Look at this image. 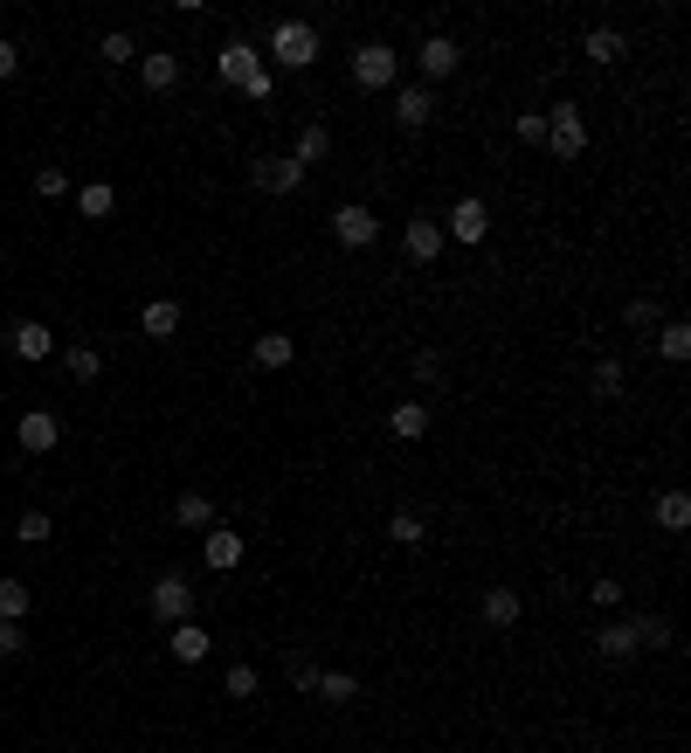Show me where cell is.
Masks as SVG:
<instances>
[{
    "label": "cell",
    "mask_w": 691,
    "mask_h": 753,
    "mask_svg": "<svg viewBox=\"0 0 691 753\" xmlns=\"http://www.w3.org/2000/svg\"><path fill=\"white\" fill-rule=\"evenodd\" d=\"M264 49H270V63H277V69H311V63H319V49H325V35L311 28L305 14H284V22H270Z\"/></svg>",
    "instance_id": "1"
},
{
    "label": "cell",
    "mask_w": 691,
    "mask_h": 753,
    "mask_svg": "<svg viewBox=\"0 0 691 753\" xmlns=\"http://www.w3.org/2000/svg\"><path fill=\"white\" fill-rule=\"evenodd\" d=\"M547 153H553V159H581V153H588V111L574 104V98H560V104L547 111Z\"/></svg>",
    "instance_id": "2"
},
{
    "label": "cell",
    "mask_w": 691,
    "mask_h": 753,
    "mask_svg": "<svg viewBox=\"0 0 691 753\" xmlns=\"http://www.w3.org/2000/svg\"><path fill=\"white\" fill-rule=\"evenodd\" d=\"M346 77H353V90H395L401 55L387 49V42H360V49H353V63H346Z\"/></svg>",
    "instance_id": "3"
},
{
    "label": "cell",
    "mask_w": 691,
    "mask_h": 753,
    "mask_svg": "<svg viewBox=\"0 0 691 753\" xmlns=\"http://www.w3.org/2000/svg\"><path fill=\"white\" fill-rule=\"evenodd\" d=\"M457 63H463V42H457V35H422V49H415V69H422V90H436V84H450V77H457Z\"/></svg>",
    "instance_id": "4"
},
{
    "label": "cell",
    "mask_w": 691,
    "mask_h": 753,
    "mask_svg": "<svg viewBox=\"0 0 691 753\" xmlns=\"http://www.w3.org/2000/svg\"><path fill=\"white\" fill-rule=\"evenodd\" d=\"M332 242H340V250H373V242H381V215H373L367 201H346V208L332 215Z\"/></svg>",
    "instance_id": "5"
},
{
    "label": "cell",
    "mask_w": 691,
    "mask_h": 753,
    "mask_svg": "<svg viewBox=\"0 0 691 753\" xmlns=\"http://www.w3.org/2000/svg\"><path fill=\"white\" fill-rule=\"evenodd\" d=\"M215 77H221V84H229L235 98H242V90H249L256 77H264V49H256V42H229V49L215 55Z\"/></svg>",
    "instance_id": "6"
},
{
    "label": "cell",
    "mask_w": 691,
    "mask_h": 753,
    "mask_svg": "<svg viewBox=\"0 0 691 753\" xmlns=\"http://www.w3.org/2000/svg\"><path fill=\"white\" fill-rule=\"evenodd\" d=\"M153 623H194V588H187V574H159L153 580Z\"/></svg>",
    "instance_id": "7"
},
{
    "label": "cell",
    "mask_w": 691,
    "mask_h": 753,
    "mask_svg": "<svg viewBox=\"0 0 691 753\" xmlns=\"http://www.w3.org/2000/svg\"><path fill=\"white\" fill-rule=\"evenodd\" d=\"M484 235H491V208H484L477 194L450 201V229H443V242H463V250H477Z\"/></svg>",
    "instance_id": "8"
},
{
    "label": "cell",
    "mask_w": 691,
    "mask_h": 753,
    "mask_svg": "<svg viewBox=\"0 0 691 753\" xmlns=\"http://www.w3.org/2000/svg\"><path fill=\"white\" fill-rule=\"evenodd\" d=\"M256 187H264L270 201H291L297 187H305V166H297L291 153H264V159H256Z\"/></svg>",
    "instance_id": "9"
},
{
    "label": "cell",
    "mask_w": 691,
    "mask_h": 753,
    "mask_svg": "<svg viewBox=\"0 0 691 753\" xmlns=\"http://www.w3.org/2000/svg\"><path fill=\"white\" fill-rule=\"evenodd\" d=\"M14 443H22V449H28V457H49V449H55V443H63V422H55V416H49V408H28V416H22V422H14Z\"/></svg>",
    "instance_id": "10"
},
{
    "label": "cell",
    "mask_w": 691,
    "mask_h": 753,
    "mask_svg": "<svg viewBox=\"0 0 691 753\" xmlns=\"http://www.w3.org/2000/svg\"><path fill=\"white\" fill-rule=\"evenodd\" d=\"M8 353H14V360H28V367L35 360H55V332L42 326V318H22V326L8 332Z\"/></svg>",
    "instance_id": "11"
},
{
    "label": "cell",
    "mask_w": 691,
    "mask_h": 753,
    "mask_svg": "<svg viewBox=\"0 0 691 753\" xmlns=\"http://www.w3.org/2000/svg\"><path fill=\"white\" fill-rule=\"evenodd\" d=\"M401 250H408V263H436L443 256V221H428V215H408V229H401Z\"/></svg>",
    "instance_id": "12"
},
{
    "label": "cell",
    "mask_w": 691,
    "mask_h": 753,
    "mask_svg": "<svg viewBox=\"0 0 691 753\" xmlns=\"http://www.w3.org/2000/svg\"><path fill=\"white\" fill-rule=\"evenodd\" d=\"M581 55H588L594 69H609V63H623V55H629V35L615 28V22H594V28L581 35Z\"/></svg>",
    "instance_id": "13"
},
{
    "label": "cell",
    "mask_w": 691,
    "mask_h": 753,
    "mask_svg": "<svg viewBox=\"0 0 691 753\" xmlns=\"http://www.w3.org/2000/svg\"><path fill=\"white\" fill-rule=\"evenodd\" d=\"M428 118H436V90H422V84L401 90V84H395V125H401V131H422Z\"/></svg>",
    "instance_id": "14"
},
{
    "label": "cell",
    "mask_w": 691,
    "mask_h": 753,
    "mask_svg": "<svg viewBox=\"0 0 691 753\" xmlns=\"http://www.w3.org/2000/svg\"><path fill=\"white\" fill-rule=\"evenodd\" d=\"M477 615H484V629H519V615H526V601H519V588H484Z\"/></svg>",
    "instance_id": "15"
},
{
    "label": "cell",
    "mask_w": 691,
    "mask_h": 753,
    "mask_svg": "<svg viewBox=\"0 0 691 753\" xmlns=\"http://www.w3.org/2000/svg\"><path fill=\"white\" fill-rule=\"evenodd\" d=\"M201 553H208V567H215V574H235L249 546H242V533H221V525H208V533H201Z\"/></svg>",
    "instance_id": "16"
},
{
    "label": "cell",
    "mask_w": 691,
    "mask_h": 753,
    "mask_svg": "<svg viewBox=\"0 0 691 753\" xmlns=\"http://www.w3.org/2000/svg\"><path fill=\"white\" fill-rule=\"evenodd\" d=\"M594 656H602V664H629V656H637V629H629V615L594 629Z\"/></svg>",
    "instance_id": "17"
},
{
    "label": "cell",
    "mask_w": 691,
    "mask_h": 753,
    "mask_svg": "<svg viewBox=\"0 0 691 753\" xmlns=\"http://www.w3.org/2000/svg\"><path fill=\"white\" fill-rule=\"evenodd\" d=\"M249 360L264 367V373H284L297 360V339L291 332H256V346H249Z\"/></svg>",
    "instance_id": "18"
},
{
    "label": "cell",
    "mask_w": 691,
    "mask_h": 753,
    "mask_svg": "<svg viewBox=\"0 0 691 753\" xmlns=\"http://www.w3.org/2000/svg\"><path fill=\"white\" fill-rule=\"evenodd\" d=\"M180 318H187V311L174 305V297H145V305H139V332H145V339H174Z\"/></svg>",
    "instance_id": "19"
},
{
    "label": "cell",
    "mask_w": 691,
    "mask_h": 753,
    "mask_svg": "<svg viewBox=\"0 0 691 753\" xmlns=\"http://www.w3.org/2000/svg\"><path fill=\"white\" fill-rule=\"evenodd\" d=\"M650 525H657V533H691V498L684 492H657L650 498Z\"/></svg>",
    "instance_id": "20"
},
{
    "label": "cell",
    "mask_w": 691,
    "mask_h": 753,
    "mask_svg": "<svg viewBox=\"0 0 691 753\" xmlns=\"http://www.w3.org/2000/svg\"><path fill=\"white\" fill-rule=\"evenodd\" d=\"M325 153H332V131H325L319 118H311V125H297V139H291V159L311 174V166H325Z\"/></svg>",
    "instance_id": "21"
},
{
    "label": "cell",
    "mask_w": 691,
    "mask_h": 753,
    "mask_svg": "<svg viewBox=\"0 0 691 753\" xmlns=\"http://www.w3.org/2000/svg\"><path fill=\"white\" fill-rule=\"evenodd\" d=\"M174 525H180V533H208V525H215V498L208 492H180Z\"/></svg>",
    "instance_id": "22"
},
{
    "label": "cell",
    "mask_w": 691,
    "mask_h": 753,
    "mask_svg": "<svg viewBox=\"0 0 691 753\" xmlns=\"http://www.w3.org/2000/svg\"><path fill=\"white\" fill-rule=\"evenodd\" d=\"M311 699H319V705H353V699H360V677H353V671H319Z\"/></svg>",
    "instance_id": "23"
},
{
    "label": "cell",
    "mask_w": 691,
    "mask_h": 753,
    "mask_svg": "<svg viewBox=\"0 0 691 753\" xmlns=\"http://www.w3.org/2000/svg\"><path fill=\"white\" fill-rule=\"evenodd\" d=\"M139 84H145V90H174V84H180V55H166V49L139 55Z\"/></svg>",
    "instance_id": "24"
},
{
    "label": "cell",
    "mask_w": 691,
    "mask_h": 753,
    "mask_svg": "<svg viewBox=\"0 0 691 753\" xmlns=\"http://www.w3.org/2000/svg\"><path fill=\"white\" fill-rule=\"evenodd\" d=\"M69 201H77V215H84V221H104L111 208H118V187H111V180H90V187H77Z\"/></svg>",
    "instance_id": "25"
},
{
    "label": "cell",
    "mask_w": 691,
    "mask_h": 753,
    "mask_svg": "<svg viewBox=\"0 0 691 753\" xmlns=\"http://www.w3.org/2000/svg\"><path fill=\"white\" fill-rule=\"evenodd\" d=\"M629 629H637V650H670L678 643V623H670V615H629Z\"/></svg>",
    "instance_id": "26"
},
{
    "label": "cell",
    "mask_w": 691,
    "mask_h": 753,
    "mask_svg": "<svg viewBox=\"0 0 691 753\" xmlns=\"http://www.w3.org/2000/svg\"><path fill=\"white\" fill-rule=\"evenodd\" d=\"M166 650H174V664H201V656H208V629H201V623H174Z\"/></svg>",
    "instance_id": "27"
},
{
    "label": "cell",
    "mask_w": 691,
    "mask_h": 753,
    "mask_svg": "<svg viewBox=\"0 0 691 753\" xmlns=\"http://www.w3.org/2000/svg\"><path fill=\"white\" fill-rule=\"evenodd\" d=\"M657 360H670V367L691 360V326H684V318H664V326H657Z\"/></svg>",
    "instance_id": "28"
},
{
    "label": "cell",
    "mask_w": 691,
    "mask_h": 753,
    "mask_svg": "<svg viewBox=\"0 0 691 753\" xmlns=\"http://www.w3.org/2000/svg\"><path fill=\"white\" fill-rule=\"evenodd\" d=\"M387 436H395V443H422L428 436V408L422 401H401L395 416H387Z\"/></svg>",
    "instance_id": "29"
},
{
    "label": "cell",
    "mask_w": 691,
    "mask_h": 753,
    "mask_svg": "<svg viewBox=\"0 0 691 753\" xmlns=\"http://www.w3.org/2000/svg\"><path fill=\"white\" fill-rule=\"evenodd\" d=\"M387 539H395V546H422L428 539V519L415 512V505H395V512H387Z\"/></svg>",
    "instance_id": "30"
},
{
    "label": "cell",
    "mask_w": 691,
    "mask_h": 753,
    "mask_svg": "<svg viewBox=\"0 0 691 753\" xmlns=\"http://www.w3.org/2000/svg\"><path fill=\"white\" fill-rule=\"evenodd\" d=\"M28 609H35L28 580H0V623H28Z\"/></svg>",
    "instance_id": "31"
},
{
    "label": "cell",
    "mask_w": 691,
    "mask_h": 753,
    "mask_svg": "<svg viewBox=\"0 0 691 753\" xmlns=\"http://www.w3.org/2000/svg\"><path fill=\"white\" fill-rule=\"evenodd\" d=\"M63 373H69V381H77V387H90V381H98V373H104L98 346H69V353H63Z\"/></svg>",
    "instance_id": "32"
},
{
    "label": "cell",
    "mask_w": 691,
    "mask_h": 753,
    "mask_svg": "<svg viewBox=\"0 0 691 753\" xmlns=\"http://www.w3.org/2000/svg\"><path fill=\"white\" fill-rule=\"evenodd\" d=\"M14 539H22V546H49V539H55L49 512H22V519H14Z\"/></svg>",
    "instance_id": "33"
},
{
    "label": "cell",
    "mask_w": 691,
    "mask_h": 753,
    "mask_svg": "<svg viewBox=\"0 0 691 753\" xmlns=\"http://www.w3.org/2000/svg\"><path fill=\"white\" fill-rule=\"evenodd\" d=\"M221 691H229V699H256V691H264V677H256V664H229Z\"/></svg>",
    "instance_id": "34"
},
{
    "label": "cell",
    "mask_w": 691,
    "mask_h": 753,
    "mask_svg": "<svg viewBox=\"0 0 691 753\" xmlns=\"http://www.w3.org/2000/svg\"><path fill=\"white\" fill-rule=\"evenodd\" d=\"M98 55H104V63H132V55H139V42H132L125 28H111V35H98Z\"/></svg>",
    "instance_id": "35"
},
{
    "label": "cell",
    "mask_w": 691,
    "mask_h": 753,
    "mask_svg": "<svg viewBox=\"0 0 691 753\" xmlns=\"http://www.w3.org/2000/svg\"><path fill=\"white\" fill-rule=\"evenodd\" d=\"M35 194H42V201H69L77 187H69V174H63V166H42V174H35Z\"/></svg>",
    "instance_id": "36"
},
{
    "label": "cell",
    "mask_w": 691,
    "mask_h": 753,
    "mask_svg": "<svg viewBox=\"0 0 691 753\" xmlns=\"http://www.w3.org/2000/svg\"><path fill=\"white\" fill-rule=\"evenodd\" d=\"M512 131H519V145H547V111H519Z\"/></svg>",
    "instance_id": "37"
},
{
    "label": "cell",
    "mask_w": 691,
    "mask_h": 753,
    "mask_svg": "<svg viewBox=\"0 0 691 753\" xmlns=\"http://www.w3.org/2000/svg\"><path fill=\"white\" fill-rule=\"evenodd\" d=\"M594 394H602V401L623 394V360H594Z\"/></svg>",
    "instance_id": "38"
},
{
    "label": "cell",
    "mask_w": 691,
    "mask_h": 753,
    "mask_svg": "<svg viewBox=\"0 0 691 753\" xmlns=\"http://www.w3.org/2000/svg\"><path fill=\"white\" fill-rule=\"evenodd\" d=\"M623 326H629V332H650V326H657V305H650V297H629V305H623Z\"/></svg>",
    "instance_id": "39"
},
{
    "label": "cell",
    "mask_w": 691,
    "mask_h": 753,
    "mask_svg": "<svg viewBox=\"0 0 691 753\" xmlns=\"http://www.w3.org/2000/svg\"><path fill=\"white\" fill-rule=\"evenodd\" d=\"M594 609H623V580H609V574H594V588H588Z\"/></svg>",
    "instance_id": "40"
},
{
    "label": "cell",
    "mask_w": 691,
    "mask_h": 753,
    "mask_svg": "<svg viewBox=\"0 0 691 753\" xmlns=\"http://www.w3.org/2000/svg\"><path fill=\"white\" fill-rule=\"evenodd\" d=\"M284 677H291L297 691H311V685H319V664H311V656H284Z\"/></svg>",
    "instance_id": "41"
},
{
    "label": "cell",
    "mask_w": 691,
    "mask_h": 753,
    "mask_svg": "<svg viewBox=\"0 0 691 753\" xmlns=\"http://www.w3.org/2000/svg\"><path fill=\"white\" fill-rule=\"evenodd\" d=\"M28 650V629L22 623H0V656H22Z\"/></svg>",
    "instance_id": "42"
},
{
    "label": "cell",
    "mask_w": 691,
    "mask_h": 753,
    "mask_svg": "<svg viewBox=\"0 0 691 753\" xmlns=\"http://www.w3.org/2000/svg\"><path fill=\"white\" fill-rule=\"evenodd\" d=\"M408 373H415L422 387H436L443 381V360H436V353H415V367H408Z\"/></svg>",
    "instance_id": "43"
},
{
    "label": "cell",
    "mask_w": 691,
    "mask_h": 753,
    "mask_svg": "<svg viewBox=\"0 0 691 753\" xmlns=\"http://www.w3.org/2000/svg\"><path fill=\"white\" fill-rule=\"evenodd\" d=\"M14 69H22V42H14V35H0V84H8Z\"/></svg>",
    "instance_id": "44"
},
{
    "label": "cell",
    "mask_w": 691,
    "mask_h": 753,
    "mask_svg": "<svg viewBox=\"0 0 691 753\" xmlns=\"http://www.w3.org/2000/svg\"><path fill=\"white\" fill-rule=\"evenodd\" d=\"M242 98H249V104H270V98H277V77H270V69H264V77H256L249 90H242Z\"/></svg>",
    "instance_id": "45"
}]
</instances>
